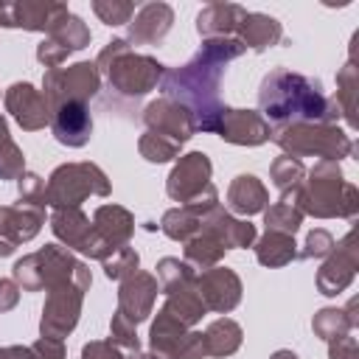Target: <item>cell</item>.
<instances>
[{
	"instance_id": "cell-44",
	"label": "cell",
	"mask_w": 359,
	"mask_h": 359,
	"mask_svg": "<svg viewBox=\"0 0 359 359\" xmlns=\"http://www.w3.org/2000/svg\"><path fill=\"white\" fill-rule=\"evenodd\" d=\"M31 348H34V353L39 359H65V345L56 337H39Z\"/></svg>"
},
{
	"instance_id": "cell-9",
	"label": "cell",
	"mask_w": 359,
	"mask_h": 359,
	"mask_svg": "<svg viewBox=\"0 0 359 359\" xmlns=\"http://www.w3.org/2000/svg\"><path fill=\"white\" fill-rule=\"evenodd\" d=\"M90 286V269L81 264L79 272L48 289V300H45V309H42V337H56L62 339L65 334H70L79 323V311H81V297H84V289Z\"/></svg>"
},
{
	"instance_id": "cell-29",
	"label": "cell",
	"mask_w": 359,
	"mask_h": 359,
	"mask_svg": "<svg viewBox=\"0 0 359 359\" xmlns=\"http://www.w3.org/2000/svg\"><path fill=\"white\" fill-rule=\"evenodd\" d=\"M300 219H303V210H300L297 202H294V191H292V194H283L280 202H275L269 210H264L266 230L286 233V236H292V233L300 227Z\"/></svg>"
},
{
	"instance_id": "cell-15",
	"label": "cell",
	"mask_w": 359,
	"mask_h": 359,
	"mask_svg": "<svg viewBox=\"0 0 359 359\" xmlns=\"http://www.w3.org/2000/svg\"><path fill=\"white\" fill-rule=\"evenodd\" d=\"M67 14L65 3H0V25L25 31H50Z\"/></svg>"
},
{
	"instance_id": "cell-38",
	"label": "cell",
	"mask_w": 359,
	"mask_h": 359,
	"mask_svg": "<svg viewBox=\"0 0 359 359\" xmlns=\"http://www.w3.org/2000/svg\"><path fill=\"white\" fill-rule=\"evenodd\" d=\"M109 331H112V334H109V339H112L121 351H126V353H137V351H140V345H137V334H135V325H132L121 311H115Z\"/></svg>"
},
{
	"instance_id": "cell-40",
	"label": "cell",
	"mask_w": 359,
	"mask_h": 359,
	"mask_svg": "<svg viewBox=\"0 0 359 359\" xmlns=\"http://www.w3.org/2000/svg\"><path fill=\"white\" fill-rule=\"evenodd\" d=\"M334 238H331V233L328 230H314V233H309V241H306V250L300 252L303 258H323V255H328V252H334Z\"/></svg>"
},
{
	"instance_id": "cell-18",
	"label": "cell",
	"mask_w": 359,
	"mask_h": 359,
	"mask_svg": "<svg viewBox=\"0 0 359 359\" xmlns=\"http://www.w3.org/2000/svg\"><path fill=\"white\" fill-rule=\"evenodd\" d=\"M6 107L8 112L20 121L22 129L28 132H36L42 129L45 123H50V107L45 101V95L39 90H34L31 84H11L8 93H6Z\"/></svg>"
},
{
	"instance_id": "cell-35",
	"label": "cell",
	"mask_w": 359,
	"mask_h": 359,
	"mask_svg": "<svg viewBox=\"0 0 359 359\" xmlns=\"http://www.w3.org/2000/svg\"><path fill=\"white\" fill-rule=\"evenodd\" d=\"M356 325V317H345V311L339 309H323L317 317H314V331L323 337V339H334V337H342L348 328Z\"/></svg>"
},
{
	"instance_id": "cell-12",
	"label": "cell",
	"mask_w": 359,
	"mask_h": 359,
	"mask_svg": "<svg viewBox=\"0 0 359 359\" xmlns=\"http://www.w3.org/2000/svg\"><path fill=\"white\" fill-rule=\"evenodd\" d=\"M45 222V208L36 202H17L0 208V255H11L17 244L31 241Z\"/></svg>"
},
{
	"instance_id": "cell-23",
	"label": "cell",
	"mask_w": 359,
	"mask_h": 359,
	"mask_svg": "<svg viewBox=\"0 0 359 359\" xmlns=\"http://www.w3.org/2000/svg\"><path fill=\"white\" fill-rule=\"evenodd\" d=\"M247 17V11L236 3H210L199 11L196 17V31L205 39H219V36H230L233 31H238L241 20Z\"/></svg>"
},
{
	"instance_id": "cell-41",
	"label": "cell",
	"mask_w": 359,
	"mask_h": 359,
	"mask_svg": "<svg viewBox=\"0 0 359 359\" xmlns=\"http://www.w3.org/2000/svg\"><path fill=\"white\" fill-rule=\"evenodd\" d=\"M20 199L22 202H36V205H42L45 202V182H42V177H36V174H20Z\"/></svg>"
},
{
	"instance_id": "cell-4",
	"label": "cell",
	"mask_w": 359,
	"mask_h": 359,
	"mask_svg": "<svg viewBox=\"0 0 359 359\" xmlns=\"http://www.w3.org/2000/svg\"><path fill=\"white\" fill-rule=\"evenodd\" d=\"M95 67L107 73L109 84L123 95H143L151 87H157V81L163 79V65L151 56L132 53V48L123 39L109 42L101 50Z\"/></svg>"
},
{
	"instance_id": "cell-17",
	"label": "cell",
	"mask_w": 359,
	"mask_h": 359,
	"mask_svg": "<svg viewBox=\"0 0 359 359\" xmlns=\"http://www.w3.org/2000/svg\"><path fill=\"white\" fill-rule=\"evenodd\" d=\"M50 129H53L59 143L73 146V149L84 146L93 135V118H90L87 104L67 101V104L53 107L50 109Z\"/></svg>"
},
{
	"instance_id": "cell-8",
	"label": "cell",
	"mask_w": 359,
	"mask_h": 359,
	"mask_svg": "<svg viewBox=\"0 0 359 359\" xmlns=\"http://www.w3.org/2000/svg\"><path fill=\"white\" fill-rule=\"evenodd\" d=\"M79 266H81V261H76L65 247L48 244L45 250L31 252L14 264V280L25 292H39L42 286L53 289V286L70 280L79 272Z\"/></svg>"
},
{
	"instance_id": "cell-36",
	"label": "cell",
	"mask_w": 359,
	"mask_h": 359,
	"mask_svg": "<svg viewBox=\"0 0 359 359\" xmlns=\"http://www.w3.org/2000/svg\"><path fill=\"white\" fill-rule=\"evenodd\" d=\"M300 177H303V163H300V160L283 154V157H278V160L272 163V180H275V185H278L283 194L297 191V188H300Z\"/></svg>"
},
{
	"instance_id": "cell-24",
	"label": "cell",
	"mask_w": 359,
	"mask_h": 359,
	"mask_svg": "<svg viewBox=\"0 0 359 359\" xmlns=\"http://www.w3.org/2000/svg\"><path fill=\"white\" fill-rule=\"evenodd\" d=\"M53 233L67 247L84 252L87 244H90V236H93V224L79 208H62V210L53 213Z\"/></svg>"
},
{
	"instance_id": "cell-33",
	"label": "cell",
	"mask_w": 359,
	"mask_h": 359,
	"mask_svg": "<svg viewBox=\"0 0 359 359\" xmlns=\"http://www.w3.org/2000/svg\"><path fill=\"white\" fill-rule=\"evenodd\" d=\"M25 168L22 151L14 146V140L8 137V126L6 118H0V180H20Z\"/></svg>"
},
{
	"instance_id": "cell-50",
	"label": "cell",
	"mask_w": 359,
	"mask_h": 359,
	"mask_svg": "<svg viewBox=\"0 0 359 359\" xmlns=\"http://www.w3.org/2000/svg\"><path fill=\"white\" fill-rule=\"evenodd\" d=\"M0 359H6V351H0Z\"/></svg>"
},
{
	"instance_id": "cell-25",
	"label": "cell",
	"mask_w": 359,
	"mask_h": 359,
	"mask_svg": "<svg viewBox=\"0 0 359 359\" xmlns=\"http://www.w3.org/2000/svg\"><path fill=\"white\" fill-rule=\"evenodd\" d=\"M241 31V45L244 48H252V50H264V48H272L283 39V28L275 17H266V14H247L238 25Z\"/></svg>"
},
{
	"instance_id": "cell-28",
	"label": "cell",
	"mask_w": 359,
	"mask_h": 359,
	"mask_svg": "<svg viewBox=\"0 0 359 359\" xmlns=\"http://www.w3.org/2000/svg\"><path fill=\"white\" fill-rule=\"evenodd\" d=\"M255 252H258V261H261L264 266H283V264H289L292 258H297V250H294L292 236L275 233V230H266V236L258 241Z\"/></svg>"
},
{
	"instance_id": "cell-22",
	"label": "cell",
	"mask_w": 359,
	"mask_h": 359,
	"mask_svg": "<svg viewBox=\"0 0 359 359\" xmlns=\"http://www.w3.org/2000/svg\"><path fill=\"white\" fill-rule=\"evenodd\" d=\"M174 11L165 3H149L140 8V14L135 17V22L129 25V42L135 45H154L160 42L168 28H171Z\"/></svg>"
},
{
	"instance_id": "cell-13",
	"label": "cell",
	"mask_w": 359,
	"mask_h": 359,
	"mask_svg": "<svg viewBox=\"0 0 359 359\" xmlns=\"http://www.w3.org/2000/svg\"><path fill=\"white\" fill-rule=\"evenodd\" d=\"M143 121H146L149 132L163 135V137H168L174 143H182V140H188L196 132L194 129V121H191V112L182 104H177V101H171L165 95L160 101H154V104L146 107Z\"/></svg>"
},
{
	"instance_id": "cell-14",
	"label": "cell",
	"mask_w": 359,
	"mask_h": 359,
	"mask_svg": "<svg viewBox=\"0 0 359 359\" xmlns=\"http://www.w3.org/2000/svg\"><path fill=\"white\" fill-rule=\"evenodd\" d=\"M194 286H196L205 309H210V311H230L241 300V280L236 278V272H230L224 266L205 269L194 280Z\"/></svg>"
},
{
	"instance_id": "cell-27",
	"label": "cell",
	"mask_w": 359,
	"mask_h": 359,
	"mask_svg": "<svg viewBox=\"0 0 359 359\" xmlns=\"http://www.w3.org/2000/svg\"><path fill=\"white\" fill-rule=\"evenodd\" d=\"M205 337V356H230L241 345V328L233 320H216L202 334Z\"/></svg>"
},
{
	"instance_id": "cell-26",
	"label": "cell",
	"mask_w": 359,
	"mask_h": 359,
	"mask_svg": "<svg viewBox=\"0 0 359 359\" xmlns=\"http://www.w3.org/2000/svg\"><path fill=\"white\" fill-rule=\"evenodd\" d=\"M227 202L236 213L250 216L266 208V188L252 177V174H238L227 191Z\"/></svg>"
},
{
	"instance_id": "cell-20",
	"label": "cell",
	"mask_w": 359,
	"mask_h": 359,
	"mask_svg": "<svg viewBox=\"0 0 359 359\" xmlns=\"http://www.w3.org/2000/svg\"><path fill=\"white\" fill-rule=\"evenodd\" d=\"M199 230H202V233H208V236H213L224 250L250 247V244L255 241V227H252L250 222L233 219V216H230V213H224L219 205L202 216Z\"/></svg>"
},
{
	"instance_id": "cell-48",
	"label": "cell",
	"mask_w": 359,
	"mask_h": 359,
	"mask_svg": "<svg viewBox=\"0 0 359 359\" xmlns=\"http://www.w3.org/2000/svg\"><path fill=\"white\" fill-rule=\"evenodd\" d=\"M272 359H297V356H294L292 351H278V353H275Z\"/></svg>"
},
{
	"instance_id": "cell-42",
	"label": "cell",
	"mask_w": 359,
	"mask_h": 359,
	"mask_svg": "<svg viewBox=\"0 0 359 359\" xmlns=\"http://www.w3.org/2000/svg\"><path fill=\"white\" fill-rule=\"evenodd\" d=\"M353 81H356V67H353V62H348L345 70L339 73V87H342L339 98H345V115L351 123H356V118H353Z\"/></svg>"
},
{
	"instance_id": "cell-49",
	"label": "cell",
	"mask_w": 359,
	"mask_h": 359,
	"mask_svg": "<svg viewBox=\"0 0 359 359\" xmlns=\"http://www.w3.org/2000/svg\"><path fill=\"white\" fill-rule=\"evenodd\" d=\"M137 359H154V356H151V353H149V356H137Z\"/></svg>"
},
{
	"instance_id": "cell-39",
	"label": "cell",
	"mask_w": 359,
	"mask_h": 359,
	"mask_svg": "<svg viewBox=\"0 0 359 359\" xmlns=\"http://www.w3.org/2000/svg\"><path fill=\"white\" fill-rule=\"evenodd\" d=\"M93 11L107 22V25H123L129 22V17L135 14V6L132 3H104V0H95L93 3Z\"/></svg>"
},
{
	"instance_id": "cell-19",
	"label": "cell",
	"mask_w": 359,
	"mask_h": 359,
	"mask_svg": "<svg viewBox=\"0 0 359 359\" xmlns=\"http://www.w3.org/2000/svg\"><path fill=\"white\" fill-rule=\"evenodd\" d=\"M216 132L224 140L241 143V146H258V143L269 140V135H272V129L261 118V112H252V109H227V107L222 112V121H219V129Z\"/></svg>"
},
{
	"instance_id": "cell-16",
	"label": "cell",
	"mask_w": 359,
	"mask_h": 359,
	"mask_svg": "<svg viewBox=\"0 0 359 359\" xmlns=\"http://www.w3.org/2000/svg\"><path fill=\"white\" fill-rule=\"evenodd\" d=\"M154 297H157V280L146 272H135L129 278L121 280V292H118V311L132 323H143L149 314H151V306H154Z\"/></svg>"
},
{
	"instance_id": "cell-7",
	"label": "cell",
	"mask_w": 359,
	"mask_h": 359,
	"mask_svg": "<svg viewBox=\"0 0 359 359\" xmlns=\"http://www.w3.org/2000/svg\"><path fill=\"white\" fill-rule=\"evenodd\" d=\"M168 196L202 216L216 208V188L210 182V160L202 151H191L174 165L168 177Z\"/></svg>"
},
{
	"instance_id": "cell-31",
	"label": "cell",
	"mask_w": 359,
	"mask_h": 359,
	"mask_svg": "<svg viewBox=\"0 0 359 359\" xmlns=\"http://www.w3.org/2000/svg\"><path fill=\"white\" fill-rule=\"evenodd\" d=\"M199 224H202V213L191 210V208H177V210H168L163 216V233L168 238H177V241H188L199 233Z\"/></svg>"
},
{
	"instance_id": "cell-21",
	"label": "cell",
	"mask_w": 359,
	"mask_h": 359,
	"mask_svg": "<svg viewBox=\"0 0 359 359\" xmlns=\"http://www.w3.org/2000/svg\"><path fill=\"white\" fill-rule=\"evenodd\" d=\"M353 269H356V247H353V233H348L337 252L323 264L320 275H317V286L323 294H337L342 292L351 280H353Z\"/></svg>"
},
{
	"instance_id": "cell-30",
	"label": "cell",
	"mask_w": 359,
	"mask_h": 359,
	"mask_svg": "<svg viewBox=\"0 0 359 359\" xmlns=\"http://www.w3.org/2000/svg\"><path fill=\"white\" fill-rule=\"evenodd\" d=\"M222 255H224V247H222L213 236H208V233H202V230H199L194 238L185 241V264H188V266L210 269Z\"/></svg>"
},
{
	"instance_id": "cell-46",
	"label": "cell",
	"mask_w": 359,
	"mask_h": 359,
	"mask_svg": "<svg viewBox=\"0 0 359 359\" xmlns=\"http://www.w3.org/2000/svg\"><path fill=\"white\" fill-rule=\"evenodd\" d=\"M17 300H20V286H17L14 280H3V278H0V311L14 309Z\"/></svg>"
},
{
	"instance_id": "cell-10",
	"label": "cell",
	"mask_w": 359,
	"mask_h": 359,
	"mask_svg": "<svg viewBox=\"0 0 359 359\" xmlns=\"http://www.w3.org/2000/svg\"><path fill=\"white\" fill-rule=\"evenodd\" d=\"M98 70L90 62H79L70 67H53L45 73V101L48 107H59L67 101H79L87 104V98H93L98 93Z\"/></svg>"
},
{
	"instance_id": "cell-47",
	"label": "cell",
	"mask_w": 359,
	"mask_h": 359,
	"mask_svg": "<svg viewBox=\"0 0 359 359\" xmlns=\"http://www.w3.org/2000/svg\"><path fill=\"white\" fill-rule=\"evenodd\" d=\"M6 359H39L31 345H11L6 348Z\"/></svg>"
},
{
	"instance_id": "cell-5",
	"label": "cell",
	"mask_w": 359,
	"mask_h": 359,
	"mask_svg": "<svg viewBox=\"0 0 359 359\" xmlns=\"http://www.w3.org/2000/svg\"><path fill=\"white\" fill-rule=\"evenodd\" d=\"M283 151H292V157H323V160H339L348 157L353 151V143L345 132H339L331 123H292V126H280L269 135Z\"/></svg>"
},
{
	"instance_id": "cell-6",
	"label": "cell",
	"mask_w": 359,
	"mask_h": 359,
	"mask_svg": "<svg viewBox=\"0 0 359 359\" xmlns=\"http://www.w3.org/2000/svg\"><path fill=\"white\" fill-rule=\"evenodd\" d=\"M90 194L107 196L109 194V182L104 177V171L93 163H67L59 165L48 185H45V202L53 205L56 210L62 208H79Z\"/></svg>"
},
{
	"instance_id": "cell-37",
	"label": "cell",
	"mask_w": 359,
	"mask_h": 359,
	"mask_svg": "<svg viewBox=\"0 0 359 359\" xmlns=\"http://www.w3.org/2000/svg\"><path fill=\"white\" fill-rule=\"evenodd\" d=\"M177 151H180V143H174V140H168V137H163V135L146 132V135L140 137V154H143L146 160H151V163H165V160L177 157Z\"/></svg>"
},
{
	"instance_id": "cell-2",
	"label": "cell",
	"mask_w": 359,
	"mask_h": 359,
	"mask_svg": "<svg viewBox=\"0 0 359 359\" xmlns=\"http://www.w3.org/2000/svg\"><path fill=\"white\" fill-rule=\"evenodd\" d=\"M261 118H269L275 129L292 123H334L339 115L337 101H331L320 81L306 79L292 70H272L261 81Z\"/></svg>"
},
{
	"instance_id": "cell-34",
	"label": "cell",
	"mask_w": 359,
	"mask_h": 359,
	"mask_svg": "<svg viewBox=\"0 0 359 359\" xmlns=\"http://www.w3.org/2000/svg\"><path fill=\"white\" fill-rule=\"evenodd\" d=\"M137 252L132 250V247H118V250H112L101 264H104V272H107V278H112V280H123V278H129V275H135L137 272Z\"/></svg>"
},
{
	"instance_id": "cell-45",
	"label": "cell",
	"mask_w": 359,
	"mask_h": 359,
	"mask_svg": "<svg viewBox=\"0 0 359 359\" xmlns=\"http://www.w3.org/2000/svg\"><path fill=\"white\" fill-rule=\"evenodd\" d=\"M331 359H356V339L351 334H342V337H334L331 339V351H328Z\"/></svg>"
},
{
	"instance_id": "cell-11",
	"label": "cell",
	"mask_w": 359,
	"mask_h": 359,
	"mask_svg": "<svg viewBox=\"0 0 359 359\" xmlns=\"http://www.w3.org/2000/svg\"><path fill=\"white\" fill-rule=\"evenodd\" d=\"M87 42H90L87 25L81 22V17H76V14L67 11L65 17H59L53 22V28L48 31V39L36 48V59L53 70V67H59L67 59V53L81 50Z\"/></svg>"
},
{
	"instance_id": "cell-1",
	"label": "cell",
	"mask_w": 359,
	"mask_h": 359,
	"mask_svg": "<svg viewBox=\"0 0 359 359\" xmlns=\"http://www.w3.org/2000/svg\"><path fill=\"white\" fill-rule=\"evenodd\" d=\"M247 48L236 36L205 39L202 50L182 67L163 73V93L165 98L182 104L191 112L194 129L216 132L224 107L219 104V79L230 59L241 56Z\"/></svg>"
},
{
	"instance_id": "cell-43",
	"label": "cell",
	"mask_w": 359,
	"mask_h": 359,
	"mask_svg": "<svg viewBox=\"0 0 359 359\" xmlns=\"http://www.w3.org/2000/svg\"><path fill=\"white\" fill-rule=\"evenodd\" d=\"M81 359H126V351H121L112 339L109 342H90V345H84Z\"/></svg>"
},
{
	"instance_id": "cell-3",
	"label": "cell",
	"mask_w": 359,
	"mask_h": 359,
	"mask_svg": "<svg viewBox=\"0 0 359 359\" xmlns=\"http://www.w3.org/2000/svg\"><path fill=\"white\" fill-rule=\"evenodd\" d=\"M294 202L303 213L314 216H353L356 213V188L348 185L339 174V165L331 160L317 163L309 171L306 185L294 191Z\"/></svg>"
},
{
	"instance_id": "cell-32",
	"label": "cell",
	"mask_w": 359,
	"mask_h": 359,
	"mask_svg": "<svg viewBox=\"0 0 359 359\" xmlns=\"http://www.w3.org/2000/svg\"><path fill=\"white\" fill-rule=\"evenodd\" d=\"M157 278H160V289L165 294H174V292H182V289L194 286V272L180 258H163L157 264Z\"/></svg>"
}]
</instances>
